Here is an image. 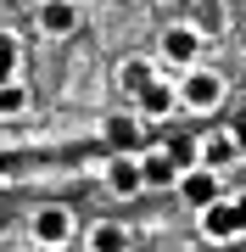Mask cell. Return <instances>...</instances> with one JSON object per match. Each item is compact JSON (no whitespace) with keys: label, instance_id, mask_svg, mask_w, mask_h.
Instances as JSON below:
<instances>
[{"label":"cell","instance_id":"cell-1","mask_svg":"<svg viewBox=\"0 0 246 252\" xmlns=\"http://www.w3.org/2000/svg\"><path fill=\"white\" fill-rule=\"evenodd\" d=\"M173 95H179V112H196V118H213L229 101V79L213 62H196L185 73H173Z\"/></svg>","mask_w":246,"mask_h":252},{"label":"cell","instance_id":"cell-2","mask_svg":"<svg viewBox=\"0 0 246 252\" xmlns=\"http://www.w3.org/2000/svg\"><path fill=\"white\" fill-rule=\"evenodd\" d=\"M201 56H207V28L201 23H191V17L163 23V34H157V73H185Z\"/></svg>","mask_w":246,"mask_h":252},{"label":"cell","instance_id":"cell-3","mask_svg":"<svg viewBox=\"0 0 246 252\" xmlns=\"http://www.w3.org/2000/svg\"><path fill=\"white\" fill-rule=\"evenodd\" d=\"M28 241L39 252H62L79 241V213L67 202H39L34 213H28Z\"/></svg>","mask_w":246,"mask_h":252},{"label":"cell","instance_id":"cell-4","mask_svg":"<svg viewBox=\"0 0 246 252\" xmlns=\"http://www.w3.org/2000/svg\"><path fill=\"white\" fill-rule=\"evenodd\" d=\"M101 146L107 152H146V118H140L135 107H112L107 118H101Z\"/></svg>","mask_w":246,"mask_h":252},{"label":"cell","instance_id":"cell-5","mask_svg":"<svg viewBox=\"0 0 246 252\" xmlns=\"http://www.w3.org/2000/svg\"><path fill=\"white\" fill-rule=\"evenodd\" d=\"M79 23H84L79 0H39V6H34V34H39V39H51V45L73 39V34H79Z\"/></svg>","mask_w":246,"mask_h":252},{"label":"cell","instance_id":"cell-6","mask_svg":"<svg viewBox=\"0 0 246 252\" xmlns=\"http://www.w3.org/2000/svg\"><path fill=\"white\" fill-rule=\"evenodd\" d=\"M101 185H107V196H140L146 190V174H140V152H107V162H101Z\"/></svg>","mask_w":246,"mask_h":252},{"label":"cell","instance_id":"cell-7","mask_svg":"<svg viewBox=\"0 0 246 252\" xmlns=\"http://www.w3.org/2000/svg\"><path fill=\"white\" fill-rule=\"evenodd\" d=\"M196 235L207 247H235L241 241V224H235V202H229V190L219 202H207V207H196Z\"/></svg>","mask_w":246,"mask_h":252},{"label":"cell","instance_id":"cell-8","mask_svg":"<svg viewBox=\"0 0 246 252\" xmlns=\"http://www.w3.org/2000/svg\"><path fill=\"white\" fill-rule=\"evenodd\" d=\"M173 190H179V202L196 213V207H207V202H219V196H224V174H213L207 162H191V168L173 174Z\"/></svg>","mask_w":246,"mask_h":252},{"label":"cell","instance_id":"cell-9","mask_svg":"<svg viewBox=\"0 0 246 252\" xmlns=\"http://www.w3.org/2000/svg\"><path fill=\"white\" fill-rule=\"evenodd\" d=\"M135 112L146 118V124H163V118H173V112H179V95H173V79H168V73H157L146 90L135 95Z\"/></svg>","mask_w":246,"mask_h":252},{"label":"cell","instance_id":"cell-10","mask_svg":"<svg viewBox=\"0 0 246 252\" xmlns=\"http://www.w3.org/2000/svg\"><path fill=\"white\" fill-rule=\"evenodd\" d=\"M84 252H129V230L118 219H95V224H84Z\"/></svg>","mask_w":246,"mask_h":252},{"label":"cell","instance_id":"cell-11","mask_svg":"<svg viewBox=\"0 0 246 252\" xmlns=\"http://www.w3.org/2000/svg\"><path fill=\"white\" fill-rule=\"evenodd\" d=\"M196 146H201V162H207L213 174H229V168H235V162H241L235 140H229V129H213V135H201Z\"/></svg>","mask_w":246,"mask_h":252},{"label":"cell","instance_id":"cell-12","mask_svg":"<svg viewBox=\"0 0 246 252\" xmlns=\"http://www.w3.org/2000/svg\"><path fill=\"white\" fill-rule=\"evenodd\" d=\"M28 112H34V90H28L23 79H6L0 84V124H17Z\"/></svg>","mask_w":246,"mask_h":252},{"label":"cell","instance_id":"cell-13","mask_svg":"<svg viewBox=\"0 0 246 252\" xmlns=\"http://www.w3.org/2000/svg\"><path fill=\"white\" fill-rule=\"evenodd\" d=\"M6 79H23V39L11 28H0V84Z\"/></svg>","mask_w":246,"mask_h":252},{"label":"cell","instance_id":"cell-14","mask_svg":"<svg viewBox=\"0 0 246 252\" xmlns=\"http://www.w3.org/2000/svg\"><path fill=\"white\" fill-rule=\"evenodd\" d=\"M140 174H146V185H173V162L163 157V146H146L140 152Z\"/></svg>","mask_w":246,"mask_h":252},{"label":"cell","instance_id":"cell-15","mask_svg":"<svg viewBox=\"0 0 246 252\" xmlns=\"http://www.w3.org/2000/svg\"><path fill=\"white\" fill-rule=\"evenodd\" d=\"M151 79H157V62H146V56H135V62L123 67V101H135V95L146 90Z\"/></svg>","mask_w":246,"mask_h":252},{"label":"cell","instance_id":"cell-16","mask_svg":"<svg viewBox=\"0 0 246 252\" xmlns=\"http://www.w3.org/2000/svg\"><path fill=\"white\" fill-rule=\"evenodd\" d=\"M163 157L173 162V174H179V168H191V162H201V146H196V135H179V140L163 146Z\"/></svg>","mask_w":246,"mask_h":252},{"label":"cell","instance_id":"cell-17","mask_svg":"<svg viewBox=\"0 0 246 252\" xmlns=\"http://www.w3.org/2000/svg\"><path fill=\"white\" fill-rule=\"evenodd\" d=\"M229 140H235V152H241V162H246V112L229 124Z\"/></svg>","mask_w":246,"mask_h":252},{"label":"cell","instance_id":"cell-18","mask_svg":"<svg viewBox=\"0 0 246 252\" xmlns=\"http://www.w3.org/2000/svg\"><path fill=\"white\" fill-rule=\"evenodd\" d=\"M229 202H235V224H241V241H246V190H229Z\"/></svg>","mask_w":246,"mask_h":252}]
</instances>
